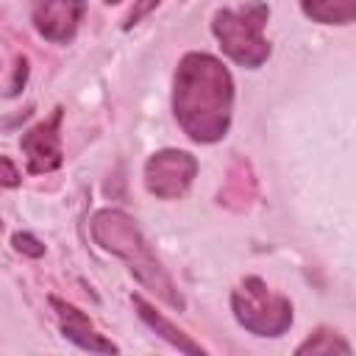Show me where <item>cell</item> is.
I'll use <instances>...</instances> for the list:
<instances>
[{"label":"cell","instance_id":"cell-1","mask_svg":"<svg viewBox=\"0 0 356 356\" xmlns=\"http://www.w3.org/2000/svg\"><path fill=\"white\" fill-rule=\"evenodd\" d=\"M234 81L225 64L209 53H186L172 81V114L192 142H220L228 134Z\"/></svg>","mask_w":356,"mask_h":356},{"label":"cell","instance_id":"cell-2","mask_svg":"<svg viewBox=\"0 0 356 356\" xmlns=\"http://www.w3.org/2000/svg\"><path fill=\"white\" fill-rule=\"evenodd\" d=\"M89 225H92L95 242L103 250L120 256L128 264V270L134 273V278L145 289H150L156 298H161L167 306H172L178 312L186 306L184 295L178 292V286L172 284V278L167 275V270L161 267V261L156 259L153 248L142 236V231H139V225H136L134 217H128L120 209H100V211L92 214V222Z\"/></svg>","mask_w":356,"mask_h":356},{"label":"cell","instance_id":"cell-3","mask_svg":"<svg viewBox=\"0 0 356 356\" xmlns=\"http://www.w3.org/2000/svg\"><path fill=\"white\" fill-rule=\"evenodd\" d=\"M270 8L261 0H250L239 8H220L211 19V31L222 53L248 70L261 67L270 58V42L264 39Z\"/></svg>","mask_w":356,"mask_h":356},{"label":"cell","instance_id":"cell-4","mask_svg":"<svg viewBox=\"0 0 356 356\" xmlns=\"http://www.w3.org/2000/svg\"><path fill=\"white\" fill-rule=\"evenodd\" d=\"M231 309L236 323L256 337H281L292 325V303L256 275L231 292Z\"/></svg>","mask_w":356,"mask_h":356},{"label":"cell","instance_id":"cell-5","mask_svg":"<svg viewBox=\"0 0 356 356\" xmlns=\"http://www.w3.org/2000/svg\"><path fill=\"white\" fill-rule=\"evenodd\" d=\"M197 175V159L186 150H159L145 161V186L161 200H178L186 195Z\"/></svg>","mask_w":356,"mask_h":356},{"label":"cell","instance_id":"cell-6","mask_svg":"<svg viewBox=\"0 0 356 356\" xmlns=\"http://www.w3.org/2000/svg\"><path fill=\"white\" fill-rule=\"evenodd\" d=\"M61 117L64 108L56 106L53 114L42 122H36L33 128H28L19 136V150L25 156L28 172L33 175H44L53 172L64 164V150H61Z\"/></svg>","mask_w":356,"mask_h":356},{"label":"cell","instance_id":"cell-7","mask_svg":"<svg viewBox=\"0 0 356 356\" xmlns=\"http://www.w3.org/2000/svg\"><path fill=\"white\" fill-rule=\"evenodd\" d=\"M86 14V0H33L31 22L47 42L67 44L75 39L78 25Z\"/></svg>","mask_w":356,"mask_h":356},{"label":"cell","instance_id":"cell-8","mask_svg":"<svg viewBox=\"0 0 356 356\" xmlns=\"http://www.w3.org/2000/svg\"><path fill=\"white\" fill-rule=\"evenodd\" d=\"M50 306L56 309L61 334H64L72 345H78L81 350H89V353H120V348H117L111 339H106V337L92 325V320H89L81 309H75L72 303H67V300H61V298H50Z\"/></svg>","mask_w":356,"mask_h":356},{"label":"cell","instance_id":"cell-9","mask_svg":"<svg viewBox=\"0 0 356 356\" xmlns=\"http://www.w3.org/2000/svg\"><path fill=\"white\" fill-rule=\"evenodd\" d=\"M131 300H134V309H136L139 320H142V323H147V325H150L161 339H167L170 345H175V348H178V350H184V353H203V348H200L197 342H192V339H189L178 325H172L161 312H156V309H153L142 295H134Z\"/></svg>","mask_w":356,"mask_h":356},{"label":"cell","instance_id":"cell-10","mask_svg":"<svg viewBox=\"0 0 356 356\" xmlns=\"http://www.w3.org/2000/svg\"><path fill=\"white\" fill-rule=\"evenodd\" d=\"M300 8L320 25H350L356 17V0H300Z\"/></svg>","mask_w":356,"mask_h":356},{"label":"cell","instance_id":"cell-11","mask_svg":"<svg viewBox=\"0 0 356 356\" xmlns=\"http://www.w3.org/2000/svg\"><path fill=\"white\" fill-rule=\"evenodd\" d=\"M334 350L350 353V345H348L337 331H328V328H320L317 334H312L306 342H300V345L295 348L298 356H303V353H334Z\"/></svg>","mask_w":356,"mask_h":356},{"label":"cell","instance_id":"cell-12","mask_svg":"<svg viewBox=\"0 0 356 356\" xmlns=\"http://www.w3.org/2000/svg\"><path fill=\"white\" fill-rule=\"evenodd\" d=\"M11 245H14V250L22 253V256H31V259H42V256H44V245H42L33 234H28V231H17V234L11 236Z\"/></svg>","mask_w":356,"mask_h":356},{"label":"cell","instance_id":"cell-13","mask_svg":"<svg viewBox=\"0 0 356 356\" xmlns=\"http://www.w3.org/2000/svg\"><path fill=\"white\" fill-rule=\"evenodd\" d=\"M159 3H161V0H134V8L128 11V17H125L122 28H125V31H131L134 25H139V22H142V19H145V17L159 6Z\"/></svg>","mask_w":356,"mask_h":356},{"label":"cell","instance_id":"cell-14","mask_svg":"<svg viewBox=\"0 0 356 356\" xmlns=\"http://www.w3.org/2000/svg\"><path fill=\"white\" fill-rule=\"evenodd\" d=\"M0 186H19V172L8 156H0Z\"/></svg>","mask_w":356,"mask_h":356},{"label":"cell","instance_id":"cell-15","mask_svg":"<svg viewBox=\"0 0 356 356\" xmlns=\"http://www.w3.org/2000/svg\"><path fill=\"white\" fill-rule=\"evenodd\" d=\"M25 75H28V61L19 58V61H17V78H14V83H11V95L19 92V83H25Z\"/></svg>","mask_w":356,"mask_h":356},{"label":"cell","instance_id":"cell-16","mask_svg":"<svg viewBox=\"0 0 356 356\" xmlns=\"http://www.w3.org/2000/svg\"><path fill=\"white\" fill-rule=\"evenodd\" d=\"M106 3H120V0H106Z\"/></svg>","mask_w":356,"mask_h":356},{"label":"cell","instance_id":"cell-17","mask_svg":"<svg viewBox=\"0 0 356 356\" xmlns=\"http://www.w3.org/2000/svg\"><path fill=\"white\" fill-rule=\"evenodd\" d=\"M0 231H3V220H0Z\"/></svg>","mask_w":356,"mask_h":356}]
</instances>
